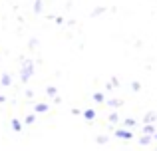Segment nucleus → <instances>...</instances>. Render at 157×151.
<instances>
[{"mask_svg": "<svg viewBox=\"0 0 157 151\" xmlns=\"http://www.w3.org/2000/svg\"><path fill=\"white\" fill-rule=\"evenodd\" d=\"M34 74V64H32V60H24L22 62V70H20V80L22 81H28Z\"/></svg>", "mask_w": 157, "mask_h": 151, "instance_id": "nucleus-1", "label": "nucleus"}, {"mask_svg": "<svg viewBox=\"0 0 157 151\" xmlns=\"http://www.w3.org/2000/svg\"><path fill=\"white\" fill-rule=\"evenodd\" d=\"M115 135H117L119 139H131V131H127V129H117Z\"/></svg>", "mask_w": 157, "mask_h": 151, "instance_id": "nucleus-2", "label": "nucleus"}, {"mask_svg": "<svg viewBox=\"0 0 157 151\" xmlns=\"http://www.w3.org/2000/svg\"><path fill=\"white\" fill-rule=\"evenodd\" d=\"M153 119H155V111H149L145 115V121H143V123H145V125H151V121H153Z\"/></svg>", "mask_w": 157, "mask_h": 151, "instance_id": "nucleus-3", "label": "nucleus"}, {"mask_svg": "<svg viewBox=\"0 0 157 151\" xmlns=\"http://www.w3.org/2000/svg\"><path fill=\"white\" fill-rule=\"evenodd\" d=\"M84 117H86V119H94V117H96V111H94V109H86Z\"/></svg>", "mask_w": 157, "mask_h": 151, "instance_id": "nucleus-4", "label": "nucleus"}, {"mask_svg": "<svg viewBox=\"0 0 157 151\" xmlns=\"http://www.w3.org/2000/svg\"><path fill=\"white\" fill-rule=\"evenodd\" d=\"M0 81H2V85H10V84H12V77L8 76V74H4V76H2V80H0Z\"/></svg>", "mask_w": 157, "mask_h": 151, "instance_id": "nucleus-5", "label": "nucleus"}, {"mask_svg": "<svg viewBox=\"0 0 157 151\" xmlns=\"http://www.w3.org/2000/svg\"><path fill=\"white\" fill-rule=\"evenodd\" d=\"M135 125V119H131V117H127L125 121H123V127H133Z\"/></svg>", "mask_w": 157, "mask_h": 151, "instance_id": "nucleus-6", "label": "nucleus"}, {"mask_svg": "<svg viewBox=\"0 0 157 151\" xmlns=\"http://www.w3.org/2000/svg\"><path fill=\"white\" fill-rule=\"evenodd\" d=\"M12 129H14V131H20V129H22V123H20L18 119H14L12 121Z\"/></svg>", "mask_w": 157, "mask_h": 151, "instance_id": "nucleus-7", "label": "nucleus"}, {"mask_svg": "<svg viewBox=\"0 0 157 151\" xmlns=\"http://www.w3.org/2000/svg\"><path fill=\"white\" fill-rule=\"evenodd\" d=\"M151 141V135H141V139H139V143L141 145H147Z\"/></svg>", "mask_w": 157, "mask_h": 151, "instance_id": "nucleus-8", "label": "nucleus"}, {"mask_svg": "<svg viewBox=\"0 0 157 151\" xmlns=\"http://www.w3.org/2000/svg\"><path fill=\"white\" fill-rule=\"evenodd\" d=\"M153 131H155L153 125H145V127H143V133H145V135H149V133H153Z\"/></svg>", "mask_w": 157, "mask_h": 151, "instance_id": "nucleus-9", "label": "nucleus"}, {"mask_svg": "<svg viewBox=\"0 0 157 151\" xmlns=\"http://www.w3.org/2000/svg\"><path fill=\"white\" fill-rule=\"evenodd\" d=\"M46 109H48V105H46V104H38V105H36V111H38V113L46 111Z\"/></svg>", "mask_w": 157, "mask_h": 151, "instance_id": "nucleus-10", "label": "nucleus"}, {"mask_svg": "<svg viewBox=\"0 0 157 151\" xmlns=\"http://www.w3.org/2000/svg\"><path fill=\"white\" fill-rule=\"evenodd\" d=\"M46 93H48V96H54V97H56V93H58V89H56V88H54V85H50V88H48V89H46Z\"/></svg>", "mask_w": 157, "mask_h": 151, "instance_id": "nucleus-11", "label": "nucleus"}, {"mask_svg": "<svg viewBox=\"0 0 157 151\" xmlns=\"http://www.w3.org/2000/svg\"><path fill=\"white\" fill-rule=\"evenodd\" d=\"M34 121H36V115H28L26 119H24V123H28V125H30V123H34Z\"/></svg>", "mask_w": 157, "mask_h": 151, "instance_id": "nucleus-12", "label": "nucleus"}, {"mask_svg": "<svg viewBox=\"0 0 157 151\" xmlns=\"http://www.w3.org/2000/svg\"><path fill=\"white\" fill-rule=\"evenodd\" d=\"M94 100L96 101H104V93H94Z\"/></svg>", "mask_w": 157, "mask_h": 151, "instance_id": "nucleus-13", "label": "nucleus"}, {"mask_svg": "<svg viewBox=\"0 0 157 151\" xmlns=\"http://www.w3.org/2000/svg\"><path fill=\"white\" fill-rule=\"evenodd\" d=\"M117 119H119V117H117V113H111V115H109V121H111V123H115Z\"/></svg>", "mask_w": 157, "mask_h": 151, "instance_id": "nucleus-14", "label": "nucleus"}, {"mask_svg": "<svg viewBox=\"0 0 157 151\" xmlns=\"http://www.w3.org/2000/svg\"><path fill=\"white\" fill-rule=\"evenodd\" d=\"M34 10H36V12H42V2H40V0H38V2H36Z\"/></svg>", "mask_w": 157, "mask_h": 151, "instance_id": "nucleus-15", "label": "nucleus"}, {"mask_svg": "<svg viewBox=\"0 0 157 151\" xmlns=\"http://www.w3.org/2000/svg\"><path fill=\"white\" fill-rule=\"evenodd\" d=\"M101 12H104V8H96V10H94V12H92V16H100V14H101Z\"/></svg>", "mask_w": 157, "mask_h": 151, "instance_id": "nucleus-16", "label": "nucleus"}, {"mask_svg": "<svg viewBox=\"0 0 157 151\" xmlns=\"http://www.w3.org/2000/svg\"><path fill=\"white\" fill-rule=\"evenodd\" d=\"M105 141H107V137H105V135H100V137H98V143H100V145H101V143H105Z\"/></svg>", "mask_w": 157, "mask_h": 151, "instance_id": "nucleus-17", "label": "nucleus"}, {"mask_svg": "<svg viewBox=\"0 0 157 151\" xmlns=\"http://www.w3.org/2000/svg\"><path fill=\"white\" fill-rule=\"evenodd\" d=\"M109 105H113V108H115V105H121V101H119V100H109Z\"/></svg>", "mask_w": 157, "mask_h": 151, "instance_id": "nucleus-18", "label": "nucleus"}, {"mask_svg": "<svg viewBox=\"0 0 157 151\" xmlns=\"http://www.w3.org/2000/svg\"><path fill=\"white\" fill-rule=\"evenodd\" d=\"M131 88H133L135 92H137V89H139V81H133V84H131Z\"/></svg>", "mask_w": 157, "mask_h": 151, "instance_id": "nucleus-19", "label": "nucleus"}, {"mask_svg": "<svg viewBox=\"0 0 157 151\" xmlns=\"http://www.w3.org/2000/svg\"><path fill=\"white\" fill-rule=\"evenodd\" d=\"M155 139H157V131H155Z\"/></svg>", "mask_w": 157, "mask_h": 151, "instance_id": "nucleus-20", "label": "nucleus"}]
</instances>
